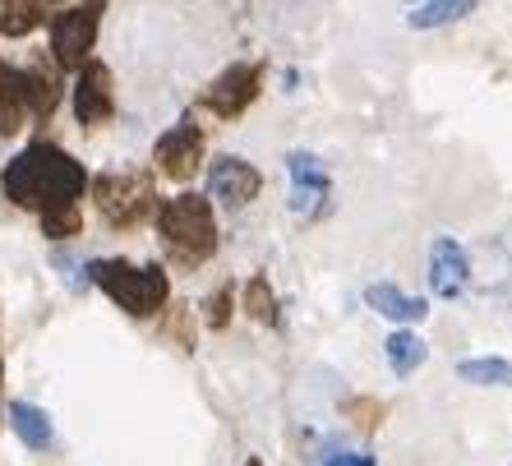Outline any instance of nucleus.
<instances>
[{"label": "nucleus", "instance_id": "f257e3e1", "mask_svg": "<svg viewBox=\"0 0 512 466\" xmlns=\"http://www.w3.org/2000/svg\"><path fill=\"white\" fill-rule=\"evenodd\" d=\"M88 190V171L74 153H65L51 139H33L24 153H14L0 171V194L24 213H56V208H79Z\"/></svg>", "mask_w": 512, "mask_h": 466}, {"label": "nucleus", "instance_id": "f03ea898", "mask_svg": "<svg viewBox=\"0 0 512 466\" xmlns=\"http://www.w3.org/2000/svg\"><path fill=\"white\" fill-rule=\"evenodd\" d=\"M157 240L176 268L194 273L217 254V213L213 199L203 194H171V199H157Z\"/></svg>", "mask_w": 512, "mask_h": 466}, {"label": "nucleus", "instance_id": "7ed1b4c3", "mask_svg": "<svg viewBox=\"0 0 512 466\" xmlns=\"http://www.w3.org/2000/svg\"><path fill=\"white\" fill-rule=\"evenodd\" d=\"M88 282H93L111 305H120L130 319H157L171 300V277L162 263L93 259L88 263Z\"/></svg>", "mask_w": 512, "mask_h": 466}, {"label": "nucleus", "instance_id": "20e7f679", "mask_svg": "<svg viewBox=\"0 0 512 466\" xmlns=\"http://www.w3.org/2000/svg\"><path fill=\"white\" fill-rule=\"evenodd\" d=\"M88 190H93L102 222L116 231H134L157 213L153 171H102V176H88Z\"/></svg>", "mask_w": 512, "mask_h": 466}, {"label": "nucleus", "instance_id": "39448f33", "mask_svg": "<svg viewBox=\"0 0 512 466\" xmlns=\"http://www.w3.org/2000/svg\"><path fill=\"white\" fill-rule=\"evenodd\" d=\"M97 28H102V0L65 5L60 14H51V60H56V70H79L84 60H93Z\"/></svg>", "mask_w": 512, "mask_h": 466}, {"label": "nucleus", "instance_id": "423d86ee", "mask_svg": "<svg viewBox=\"0 0 512 466\" xmlns=\"http://www.w3.org/2000/svg\"><path fill=\"white\" fill-rule=\"evenodd\" d=\"M203 162H208L203 125L194 120V111H185L153 144V176H167V180H176V185H185V180H194L203 171Z\"/></svg>", "mask_w": 512, "mask_h": 466}, {"label": "nucleus", "instance_id": "0eeeda50", "mask_svg": "<svg viewBox=\"0 0 512 466\" xmlns=\"http://www.w3.org/2000/svg\"><path fill=\"white\" fill-rule=\"evenodd\" d=\"M259 93H263V65L259 60H236L199 93V111H208L217 120H240L259 102Z\"/></svg>", "mask_w": 512, "mask_h": 466}, {"label": "nucleus", "instance_id": "6e6552de", "mask_svg": "<svg viewBox=\"0 0 512 466\" xmlns=\"http://www.w3.org/2000/svg\"><path fill=\"white\" fill-rule=\"evenodd\" d=\"M70 107H74L79 130H102V125H111V116H116V79H111V65L84 60V65L74 70Z\"/></svg>", "mask_w": 512, "mask_h": 466}, {"label": "nucleus", "instance_id": "1a4fd4ad", "mask_svg": "<svg viewBox=\"0 0 512 466\" xmlns=\"http://www.w3.org/2000/svg\"><path fill=\"white\" fill-rule=\"evenodd\" d=\"M259 190H263V171L254 162H245V157L222 153L208 162V199L213 204L240 213V208H250L259 199Z\"/></svg>", "mask_w": 512, "mask_h": 466}, {"label": "nucleus", "instance_id": "9d476101", "mask_svg": "<svg viewBox=\"0 0 512 466\" xmlns=\"http://www.w3.org/2000/svg\"><path fill=\"white\" fill-rule=\"evenodd\" d=\"M286 176H291V213L328 217V208H333V180H328V167H323L319 157L305 153V148L286 153Z\"/></svg>", "mask_w": 512, "mask_h": 466}, {"label": "nucleus", "instance_id": "9b49d317", "mask_svg": "<svg viewBox=\"0 0 512 466\" xmlns=\"http://www.w3.org/2000/svg\"><path fill=\"white\" fill-rule=\"evenodd\" d=\"M429 287L439 300H462L471 287V254L462 240L439 236L429 245Z\"/></svg>", "mask_w": 512, "mask_h": 466}, {"label": "nucleus", "instance_id": "f8f14e48", "mask_svg": "<svg viewBox=\"0 0 512 466\" xmlns=\"http://www.w3.org/2000/svg\"><path fill=\"white\" fill-rule=\"evenodd\" d=\"M28 120V65H10L0 56V139L19 134Z\"/></svg>", "mask_w": 512, "mask_h": 466}, {"label": "nucleus", "instance_id": "ddd939ff", "mask_svg": "<svg viewBox=\"0 0 512 466\" xmlns=\"http://www.w3.org/2000/svg\"><path fill=\"white\" fill-rule=\"evenodd\" d=\"M365 305H370L374 314H383V319L393 323H420L429 314V305L420 296H411V291H402L397 282H374V287H365Z\"/></svg>", "mask_w": 512, "mask_h": 466}, {"label": "nucleus", "instance_id": "4468645a", "mask_svg": "<svg viewBox=\"0 0 512 466\" xmlns=\"http://www.w3.org/2000/svg\"><path fill=\"white\" fill-rule=\"evenodd\" d=\"M10 430L19 434V443L28 453H47L56 443V425H51V416L37 402H10Z\"/></svg>", "mask_w": 512, "mask_h": 466}, {"label": "nucleus", "instance_id": "2eb2a0df", "mask_svg": "<svg viewBox=\"0 0 512 466\" xmlns=\"http://www.w3.org/2000/svg\"><path fill=\"white\" fill-rule=\"evenodd\" d=\"M383 360H388V370H393L397 379H411L429 360V342L416 328H397V333H388V342H383Z\"/></svg>", "mask_w": 512, "mask_h": 466}, {"label": "nucleus", "instance_id": "dca6fc26", "mask_svg": "<svg viewBox=\"0 0 512 466\" xmlns=\"http://www.w3.org/2000/svg\"><path fill=\"white\" fill-rule=\"evenodd\" d=\"M240 310L250 314L254 323H268V328H282V305H277V291H273V282L263 273H254L245 287H240Z\"/></svg>", "mask_w": 512, "mask_h": 466}, {"label": "nucleus", "instance_id": "f3484780", "mask_svg": "<svg viewBox=\"0 0 512 466\" xmlns=\"http://www.w3.org/2000/svg\"><path fill=\"white\" fill-rule=\"evenodd\" d=\"M47 24L42 0H0V37H33Z\"/></svg>", "mask_w": 512, "mask_h": 466}, {"label": "nucleus", "instance_id": "a211bd4d", "mask_svg": "<svg viewBox=\"0 0 512 466\" xmlns=\"http://www.w3.org/2000/svg\"><path fill=\"white\" fill-rule=\"evenodd\" d=\"M466 14H476V0H420L416 10L406 14V24L429 33V28H443V24H457Z\"/></svg>", "mask_w": 512, "mask_h": 466}, {"label": "nucleus", "instance_id": "6ab92c4d", "mask_svg": "<svg viewBox=\"0 0 512 466\" xmlns=\"http://www.w3.org/2000/svg\"><path fill=\"white\" fill-rule=\"evenodd\" d=\"M457 379L476 388H512V360L503 356H471L457 365Z\"/></svg>", "mask_w": 512, "mask_h": 466}, {"label": "nucleus", "instance_id": "aec40b11", "mask_svg": "<svg viewBox=\"0 0 512 466\" xmlns=\"http://www.w3.org/2000/svg\"><path fill=\"white\" fill-rule=\"evenodd\" d=\"M240 291H236V282H222V287L217 291H208V296H203V323H208V328H213V333H222V328H231V314H236V305H240Z\"/></svg>", "mask_w": 512, "mask_h": 466}, {"label": "nucleus", "instance_id": "412c9836", "mask_svg": "<svg viewBox=\"0 0 512 466\" xmlns=\"http://www.w3.org/2000/svg\"><path fill=\"white\" fill-rule=\"evenodd\" d=\"M42 236L47 240H74L84 231V208H56V213H42Z\"/></svg>", "mask_w": 512, "mask_h": 466}, {"label": "nucleus", "instance_id": "4be33fe9", "mask_svg": "<svg viewBox=\"0 0 512 466\" xmlns=\"http://www.w3.org/2000/svg\"><path fill=\"white\" fill-rule=\"evenodd\" d=\"M342 416L356 420L360 430H379L383 416H388V407H383L379 397H346V402H342Z\"/></svg>", "mask_w": 512, "mask_h": 466}, {"label": "nucleus", "instance_id": "5701e85b", "mask_svg": "<svg viewBox=\"0 0 512 466\" xmlns=\"http://www.w3.org/2000/svg\"><path fill=\"white\" fill-rule=\"evenodd\" d=\"M171 337H180V351H194V333H190V310H176V319H171L167 328Z\"/></svg>", "mask_w": 512, "mask_h": 466}, {"label": "nucleus", "instance_id": "b1692460", "mask_svg": "<svg viewBox=\"0 0 512 466\" xmlns=\"http://www.w3.org/2000/svg\"><path fill=\"white\" fill-rule=\"evenodd\" d=\"M323 466H374V457L370 453H328Z\"/></svg>", "mask_w": 512, "mask_h": 466}, {"label": "nucleus", "instance_id": "393cba45", "mask_svg": "<svg viewBox=\"0 0 512 466\" xmlns=\"http://www.w3.org/2000/svg\"><path fill=\"white\" fill-rule=\"evenodd\" d=\"M245 466H263V462H259V457H250V462H245Z\"/></svg>", "mask_w": 512, "mask_h": 466}, {"label": "nucleus", "instance_id": "a878e982", "mask_svg": "<svg viewBox=\"0 0 512 466\" xmlns=\"http://www.w3.org/2000/svg\"><path fill=\"white\" fill-rule=\"evenodd\" d=\"M42 5H65V0H42Z\"/></svg>", "mask_w": 512, "mask_h": 466}, {"label": "nucleus", "instance_id": "bb28decb", "mask_svg": "<svg viewBox=\"0 0 512 466\" xmlns=\"http://www.w3.org/2000/svg\"><path fill=\"white\" fill-rule=\"evenodd\" d=\"M0 379H5V360H0Z\"/></svg>", "mask_w": 512, "mask_h": 466}, {"label": "nucleus", "instance_id": "cd10ccee", "mask_svg": "<svg viewBox=\"0 0 512 466\" xmlns=\"http://www.w3.org/2000/svg\"><path fill=\"white\" fill-rule=\"evenodd\" d=\"M411 5H420V0H411Z\"/></svg>", "mask_w": 512, "mask_h": 466}]
</instances>
